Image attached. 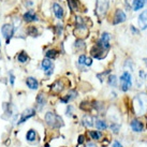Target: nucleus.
I'll use <instances>...</instances> for the list:
<instances>
[{"label":"nucleus","instance_id":"nucleus-1","mask_svg":"<svg viewBox=\"0 0 147 147\" xmlns=\"http://www.w3.org/2000/svg\"><path fill=\"white\" fill-rule=\"evenodd\" d=\"M45 121L52 128H60L63 126V121L60 116L55 114L54 112H47L45 115Z\"/></svg>","mask_w":147,"mask_h":147},{"label":"nucleus","instance_id":"nucleus-2","mask_svg":"<svg viewBox=\"0 0 147 147\" xmlns=\"http://www.w3.org/2000/svg\"><path fill=\"white\" fill-rule=\"evenodd\" d=\"M134 109L136 114H143L144 111L147 109V94H139L133 101Z\"/></svg>","mask_w":147,"mask_h":147},{"label":"nucleus","instance_id":"nucleus-3","mask_svg":"<svg viewBox=\"0 0 147 147\" xmlns=\"http://www.w3.org/2000/svg\"><path fill=\"white\" fill-rule=\"evenodd\" d=\"M109 1L110 0H97L96 2V14L99 18L105 15L106 11L109 9Z\"/></svg>","mask_w":147,"mask_h":147},{"label":"nucleus","instance_id":"nucleus-4","mask_svg":"<svg viewBox=\"0 0 147 147\" xmlns=\"http://www.w3.org/2000/svg\"><path fill=\"white\" fill-rule=\"evenodd\" d=\"M132 86V82H131V75L129 72H125V73L120 76V87L123 91H128L130 89V87Z\"/></svg>","mask_w":147,"mask_h":147},{"label":"nucleus","instance_id":"nucleus-5","mask_svg":"<svg viewBox=\"0 0 147 147\" xmlns=\"http://www.w3.org/2000/svg\"><path fill=\"white\" fill-rule=\"evenodd\" d=\"M1 31H2V34L4 36L5 40H7V43L9 44V42H10V40H11L13 33H14V28H13V26L10 24L3 25V27H2V29H1Z\"/></svg>","mask_w":147,"mask_h":147},{"label":"nucleus","instance_id":"nucleus-6","mask_svg":"<svg viewBox=\"0 0 147 147\" xmlns=\"http://www.w3.org/2000/svg\"><path fill=\"white\" fill-rule=\"evenodd\" d=\"M110 39H111V36L107 32H104L102 33V36L100 38V40L98 41V44L100 47H102L103 49H110Z\"/></svg>","mask_w":147,"mask_h":147},{"label":"nucleus","instance_id":"nucleus-7","mask_svg":"<svg viewBox=\"0 0 147 147\" xmlns=\"http://www.w3.org/2000/svg\"><path fill=\"white\" fill-rule=\"evenodd\" d=\"M91 55L94 56V58H98V59H102L104 56H105V49H103L102 47H100L99 45H96V46H94L92 49H91Z\"/></svg>","mask_w":147,"mask_h":147},{"label":"nucleus","instance_id":"nucleus-8","mask_svg":"<svg viewBox=\"0 0 147 147\" xmlns=\"http://www.w3.org/2000/svg\"><path fill=\"white\" fill-rule=\"evenodd\" d=\"M125 21H126V14H125V12H123V10H117L116 13H115L113 24L117 25V24H120V23H123Z\"/></svg>","mask_w":147,"mask_h":147},{"label":"nucleus","instance_id":"nucleus-9","mask_svg":"<svg viewBox=\"0 0 147 147\" xmlns=\"http://www.w3.org/2000/svg\"><path fill=\"white\" fill-rule=\"evenodd\" d=\"M42 68L45 71L46 75H51L53 73V63L49 59H43L42 61Z\"/></svg>","mask_w":147,"mask_h":147},{"label":"nucleus","instance_id":"nucleus-10","mask_svg":"<svg viewBox=\"0 0 147 147\" xmlns=\"http://www.w3.org/2000/svg\"><path fill=\"white\" fill-rule=\"evenodd\" d=\"M53 11L58 20H62V18H63V9H62V7L60 5V4L54 3L53 4Z\"/></svg>","mask_w":147,"mask_h":147},{"label":"nucleus","instance_id":"nucleus-11","mask_svg":"<svg viewBox=\"0 0 147 147\" xmlns=\"http://www.w3.org/2000/svg\"><path fill=\"white\" fill-rule=\"evenodd\" d=\"M131 128L135 132H142L144 130V125L142 123V121H140L138 119H134V120L131 121Z\"/></svg>","mask_w":147,"mask_h":147},{"label":"nucleus","instance_id":"nucleus-12","mask_svg":"<svg viewBox=\"0 0 147 147\" xmlns=\"http://www.w3.org/2000/svg\"><path fill=\"white\" fill-rule=\"evenodd\" d=\"M32 116H34V110H32V109H27V110L24 111V113L22 114V117H21V120H20V123L26 121L27 119L30 118V117H32Z\"/></svg>","mask_w":147,"mask_h":147},{"label":"nucleus","instance_id":"nucleus-13","mask_svg":"<svg viewBox=\"0 0 147 147\" xmlns=\"http://www.w3.org/2000/svg\"><path fill=\"white\" fill-rule=\"evenodd\" d=\"M139 24L141 29H145L147 28V10L144 11L139 17Z\"/></svg>","mask_w":147,"mask_h":147},{"label":"nucleus","instance_id":"nucleus-14","mask_svg":"<svg viewBox=\"0 0 147 147\" xmlns=\"http://www.w3.org/2000/svg\"><path fill=\"white\" fill-rule=\"evenodd\" d=\"M63 87H65V85L61 81H56L52 86V91H54L55 94H59L60 91L63 90Z\"/></svg>","mask_w":147,"mask_h":147},{"label":"nucleus","instance_id":"nucleus-15","mask_svg":"<svg viewBox=\"0 0 147 147\" xmlns=\"http://www.w3.org/2000/svg\"><path fill=\"white\" fill-rule=\"evenodd\" d=\"M24 20L26 22H33V21H37L38 16L34 14L32 10H29L28 12H26L24 14Z\"/></svg>","mask_w":147,"mask_h":147},{"label":"nucleus","instance_id":"nucleus-16","mask_svg":"<svg viewBox=\"0 0 147 147\" xmlns=\"http://www.w3.org/2000/svg\"><path fill=\"white\" fill-rule=\"evenodd\" d=\"M45 103H46V98L44 97L43 94H39L37 97V106L39 110H42L44 107Z\"/></svg>","mask_w":147,"mask_h":147},{"label":"nucleus","instance_id":"nucleus-17","mask_svg":"<svg viewBox=\"0 0 147 147\" xmlns=\"http://www.w3.org/2000/svg\"><path fill=\"white\" fill-rule=\"evenodd\" d=\"M26 84L30 89H37L38 86H39V83L34 78H28L26 80Z\"/></svg>","mask_w":147,"mask_h":147},{"label":"nucleus","instance_id":"nucleus-18","mask_svg":"<svg viewBox=\"0 0 147 147\" xmlns=\"http://www.w3.org/2000/svg\"><path fill=\"white\" fill-rule=\"evenodd\" d=\"M83 125L86 128H89V127L94 126V117L90 116V115H85L83 117Z\"/></svg>","mask_w":147,"mask_h":147},{"label":"nucleus","instance_id":"nucleus-19","mask_svg":"<svg viewBox=\"0 0 147 147\" xmlns=\"http://www.w3.org/2000/svg\"><path fill=\"white\" fill-rule=\"evenodd\" d=\"M76 96H78V92H76L75 90H71V91H69L68 94L65 96V98L61 99V101L62 102H69V101H71V100H73Z\"/></svg>","mask_w":147,"mask_h":147},{"label":"nucleus","instance_id":"nucleus-20","mask_svg":"<svg viewBox=\"0 0 147 147\" xmlns=\"http://www.w3.org/2000/svg\"><path fill=\"white\" fill-rule=\"evenodd\" d=\"M68 5L72 11H78L80 1L78 0H68Z\"/></svg>","mask_w":147,"mask_h":147},{"label":"nucleus","instance_id":"nucleus-21","mask_svg":"<svg viewBox=\"0 0 147 147\" xmlns=\"http://www.w3.org/2000/svg\"><path fill=\"white\" fill-rule=\"evenodd\" d=\"M78 62H80L81 65H91V63H92V60H91L89 57H86L85 55H82V56H80V58H78Z\"/></svg>","mask_w":147,"mask_h":147},{"label":"nucleus","instance_id":"nucleus-22","mask_svg":"<svg viewBox=\"0 0 147 147\" xmlns=\"http://www.w3.org/2000/svg\"><path fill=\"white\" fill-rule=\"evenodd\" d=\"M147 2V0H134L133 1V9L135 11H138L140 9H142Z\"/></svg>","mask_w":147,"mask_h":147},{"label":"nucleus","instance_id":"nucleus-23","mask_svg":"<svg viewBox=\"0 0 147 147\" xmlns=\"http://www.w3.org/2000/svg\"><path fill=\"white\" fill-rule=\"evenodd\" d=\"M37 138V133L34 130H29L27 132V135H26V139L28 142H34V140Z\"/></svg>","mask_w":147,"mask_h":147},{"label":"nucleus","instance_id":"nucleus-24","mask_svg":"<svg viewBox=\"0 0 147 147\" xmlns=\"http://www.w3.org/2000/svg\"><path fill=\"white\" fill-rule=\"evenodd\" d=\"M45 55H46V57L49 58V59H54V58H56V56L58 55V52L56 49H49V51L46 52Z\"/></svg>","mask_w":147,"mask_h":147},{"label":"nucleus","instance_id":"nucleus-25","mask_svg":"<svg viewBox=\"0 0 147 147\" xmlns=\"http://www.w3.org/2000/svg\"><path fill=\"white\" fill-rule=\"evenodd\" d=\"M89 135L91 136V139L94 140H99L102 136V134L100 132H98V131H89Z\"/></svg>","mask_w":147,"mask_h":147},{"label":"nucleus","instance_id":"nucleus-26","mask_svg":"<svg viewBox=\"0 0 147 147\" xmlns=\"http://www.w3.org/2000/svg\"><path fill=\"white\" fill-rule=\"evenodd\" d=\"M17 59H18V61H20V62H23V63H24V62H26L27 60H28V56H27L24 52H22V53L18 55Z\"/></svg>","mask_w":147,"mask_h":147},{"label":"nucleus","instance_id":"nucleus-27","mask_svg":"<svg viewBox=\"0 0 147 147\" xmlns=\"http://www.w3.org/2000/svg\"><path fill=\"white\" fill-rule=\"evenodd\" d=\"M96 126H97V128H98L99 130H104L106 128V123L104 120H98L97 123H96Z\"/></svg>","mask_w":147,"mask_h":147},{"label":"nucleus","instance_id":"nucleus-28","mask_svg":"<svg viewBox=\"0 0 147 147\" xmlns=\"http://www.w3.org/2000/svg\"><path fill=\"white\" fill-rule=\"evenodd\" d=\"M109 84L111 86H113V87L116 86V84H117V78H116L115 75H111L110 78H109Z\"/></svg>","mask_w":147,"mask_h":147},{"label":"nucleus","instance_id":"nucleus-29","mask_svg":"<svg viewBox=\"0 0 147 147\" xmlns=\"http://www.w3.org/2000/svg\"><path fill=\"white\" fill-rule=\"evenodd\" d=\"M28 33L30 34V36H32V37L37 36V34H38L37 28H34V27H32V26H30V27L28 28Z\"/></svg>","mask_w":147,"mask_h":147},{"label":"nucleus","instance_id":"nucleus-30","mask_svg":"<svg viewBox=\"0 0 147 147\" xmlns=\"http://www.w3.org/2000/svg\"><path fill=\"white\" fill-rule=\"evenodd\" d=\"M75 47H78V49H84L85 47V44H84V41L83 40H78V41L75 42Z\"/></svg>","mask_w":147,"mask_h":147},{"label":"nucleus","instance_id":"nucleus-31","mask_svg":"<svg viewBox=\"0 0 147 147\" xmlns=\"http://www.w3.org/2000/svg\"><path fill=\"white\" fill-rule=\"evenodd\" d=\"M119 128H120V126L117 125V123H112V126H111V129H112L113 132H115V133H117V132H118Z\"/></svg>","mask_w":147,"mask_h":147},{"label":"nucleus","instance_id":"nucleus-32","mask_svg":"<svg viewBox=\"0 0 147 147\" xmlns=\"http://www.w3.org/2000/svg\"><path fill=\"white\" fill-rule=\"evenodd\" d=\"M84 140H85V136L84 135H80V138H78V145L84 143Z\"/></svg>","mask_w":147,"mask_h":147},{"label":"nucleus","instance_id":"nucleus-33","mask_svg":"<svg viewBox=\"0 0 147 147\" xmlns=\"http://www.w3.org/2000/svg\"><path fill=\"white\" fill-rule=\"evenodd\" d=\"M112 147H123V146H121V144L119 143V142L116 141V142H114V144H113V146Z\"/></svg>","mask_w":147,"mask_h":147},{"label":"nucleus","instance_id":"nucleus-34","mask_svg":"<svg viewBox=\"0 0 147 147\" xmlns=\"http://www.w3.org/2000/svg\"><path fill=\"white\" fill-rule=\"evenodd\" d=\"M14 78H14V75H13L12 73H10V81H11V84H12V85L14 84Z\"/></svg>","mask_w":147,"mask_h":147},{"label":"nucleus","instance_id":"nucleus-35","mask_svg":"<svg viewBox=\"0 0 147 147\" xmlns=\"http://www.w3.org/2000/svg\"><path fill=\"white\" fill-rule=\"evenodd\" d=\"M86 147H97V145L94 143H88L87 145H86Z\"/></svg>","mask_w":147,"mask_h":147},{"label":"nucleus","instance_id":"nucleus-36","mask_svg":"<svg viewBox=\"0 0 147 147\" xmlns=\"http://www.w3.org/2000/svg\"><path fill=\"white\" fill-rule=\"evenodd\" d=\"M144 61H145V63L147 65V58H145V59H144Z\"/></svg>","mask_w":147,"mask_h":147}]
</instances>
